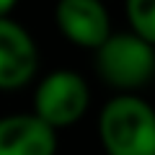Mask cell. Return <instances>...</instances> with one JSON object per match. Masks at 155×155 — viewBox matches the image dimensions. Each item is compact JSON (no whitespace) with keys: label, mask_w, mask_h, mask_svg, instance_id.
Masks as SVG:
<instances>
[{"label":"cell","mask_w":155,"mask_h":155,"mask_svg":"<svg viewBox=\"0 0 155 155\" xmlns=\"http://www.w3.org/2000/svg\"><path fill=\"white\" fill-rule=\"evenodd\" d=\"M106 155H155V109L140 96H114L98 114Z\"/></svg>","instance_id":"1"},{"label":"cell","mask_w":155,"mask_h":155,"mask_svg":"<svg viewBox=\"0 0 155 155\" xmlns=\"http://www.w3.org/2000/svg\"><path fill=\"white\" fill-rule=\"evenodd\" d=\"M96 75L119 96H137L155 78V47L145 44L132 31H111L96 49Z\"/></svg>","instance_id":"2"},{"label":"cell","mask_w":155,"mask_h":155,"mask_svg":"<svg viewBox=\"0 0 155 155\" xmlns=\"http://www.w3.org/2000/svg\"><path fill=\"white\" fill-rule=\"evenodd\" d=\"M91 104V88L83 75L72 70H54L41 78L34 91V111L36 119L57 129L78 124L85 116Z\"/></svg>","instance_id":"3"},{"label":"cell","mask_w":155,"mask_h":155,"mask_svg":"<svg viewBox=\"0 0 155 155\" xmlns=\"http://www.w3.org/2000/svg\"><path fill=\"white\" fill-rule=\"evenodd\" d=\"M39 70V47L13 18H0V91H18Z\"/></svg>","instance_id":"4"},{"label":"cell","mask_w":155,"mask_h":155,"mask_svg":"<svg viewBox=\"0 0 155 155\" xmlns=\"http://www.w3.org/2000/svg\"><path fill=\"white\" fill-rule=\"evenodd\" d=\"M54 23L67 41L93 52L111 36V16L98 0H62V3H57Z\"/></svg>","instance_id":"5"},{"label":"cell","mask_w":155,"mask_h":155,"mask_svg":"<svg viewBox=\"0 0 155 155\" xmlns=\"http://www.w3.org/2000/svg\"><path fill=\"white\" fill-rule=\"evenodd\" d=\"M57 132L34 114L0 116V155H54Z\"/></svg>","instance_id":"6"},{"label":"cell","mask_w":155,"mask_h":155,"mask_svg":"<svg viewBox=\"0 0 155 155\" xmlns=\"http://www.w3.org/2000/svg\"><path fill=\"white\" fill-rule=\"evenodd\" d=\"M124 13L129 18V31L145 44L155 47V0H129Z\"/></svg>","instance_id":"7"},{"label":"cell","mask_w":155,"mask_h":155,"mask_svg":"<svg viewBox=\"0 0 155 155\" xmlns=\"http://www.w3.org/2000/svg\"><path fill=\"white\" fill-rule=\"evenodd\" d=\"M13 11H16V0H0V18H11Z\"/></svg>","instance_id":"8"}]
</instances>
